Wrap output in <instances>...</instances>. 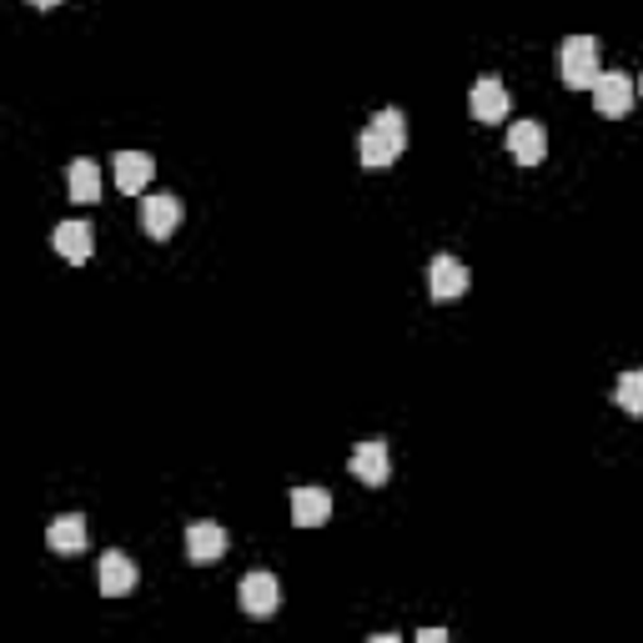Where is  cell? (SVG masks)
<instances>
[{"mask_svg":"<svg viewBox=\"0 0 643 643\" xmlns=\"http://www.w3.org/2000/svg\"><path fill=\"white\" fill-rule=\"evenodd\" d=\"M633 76H623V71H604L598 76V86H593V106H598V116H629L633 111Z\"/></svg>","mask_w":643,"mask_h":643,"instance_id":"5b68a950","label":"cell"},{"mask_svg":"<svg viewBox=\"0 0 643 643\" xmlns=\"http://www.w3.org/2000/svg\"><path fill=\"white\" fill-rule=\"evenodd\" d=\"M327 518H332L327 487H297V493H292V523L297 528H322Z\"/></svg>","mask_w":643,"mask_h":643,"instance_id":"8fae6325","label":"cell"},{"mask_svg":"<svg viewBox=\"0 0 643 643\" xmlns=\"http://www.w3.org/2000/svg\"><path fill=\"white\" fill-rule=\"evenodd\" d=\"M66 182H71V201H101V171H96V161H71L66 171Z\"/></svg>","mask_w":643,"mask_h":643,"instance_id":"2e32d148","label":"cell"},{"mask_svg":"<svg viewBox=\"0 0 643 643\" xmlns=\"http://www.w3.org/2000/svg\"><path fill=\"white\" fill-rule=\"evenodd\" d=\"M418 643H447L443 629H418Z\"/></svg>","mask_w":643,"mask_h":643,"instance_id":"d6986e66","label":"cell"},{"mask_svg":"<svg viewBox=\"0 0 643 643\" xmlns=\"http://www.w3.org/2000/svg\"><path fill=\"white\" fill-rule=\"evenodd\" d=\"M237 604L247 618H272L282 608V583L272 573H247L237 589Z\"/></svg>","mask_w":643,"mask_h":643,"instance_id":"7a4b0ae2","label":"cell"},{"mask_svg":"<svg viewBox=\"0 0 643 643\" xmlns=\"http://www.w3.org/2000/svg\"><path fill=\"white\" fill-rule=\"evenodd\" d=\"M353 478L357 483H368V487H387V478H393V453H387V443L382 437H368V443H357L353 453Z\"/></svg>","mask_w":643,"mask_h":643,"instance_id":"3957f363","label":"cell"},{"mask_svg":"<svg viewBox=\"0 0 643 643\" xmlns=\"http://www.w3.org/2000/svg\"><path fill=\"white\" fill-rule=\"evenodd\" d=\"M468 111H473V121H483V126H493V121L508 116V91H503L498 76H478L473 96H468Z\"/></svg>","mask_w":643,"mask_h":643,"instance_id":"ba28073f","label":"cell"},{"mask_svg":"<svg viewBox=\"0 0 643 643\" xmlns=\"http://www.w3.org/2000/svg\"><path fill=\"white\" fill-rule=\"evenodd\" d=\"M30 5H36V11H51V5H61V0H30Z\"/></svg>","mask_w":643,"mask_h":643,"instance_id":"ffe728a7","label":"cell"},{"mask_svg":"<svg viewBox=\"0 0 643 643\" xmlns=\"http://www.w3.org/2000/svg\"><path fill=\"white\" fill-rule=\"evenodd\" d=\"M55 251H61L66 262H91L96 232L86 222H61V226H55Z\"/></svg>","mask_w":643,"mask_h":643,"instance_id":"7c38bea8","label":"cell"},{"mask_svg":"<svg viewBox=\"0 0 643 643\" xmlns=\"http://www.w3.org/2000/svg\"><path fill=\"white\" fill-rule=\"evenodd\" d=\"M428 292H433V302H458L462 292H468V267L458 262V257H433V267H428Z\"/></svg>","mask_w":643,"mask_h":643,"instance_id":"8992f818","label":"cell"},{"mask_svg":"<svg viewBox=\"0 0 643 643\" xmlns=\"http://www.w3.org/2000/svg\"><path fill=\"white\" fill-rule=\"evenodd\" d=\"M403 157V146L397 141H387V136L378 132V126H368V132L357 136V161L368 171H382V166H393V161Z\"/></svg>","mask_w":643,"mask_h":643,"instance_id":"9a60e30c","label":"cell"},{"mask_svg":"<svg viewBox=\"0 0 643 643\" xmlns=\"http://www.w3.org/2000/svg\"><path fill=\"white\" fill-rule=\"evenodd\" d=\"M598 46H593V36H568L564 46H558V81H564L568 91H593L598 86Z\"/></svg>","mask_w":643,"mask_h":643,"instance_id":"6da1fadb","label":"cell"},{"mask_svg":"<svg viewBox=\"0 0 643 643\" xmlns=\"http://www.w3.org/2000/svg\"><path fill=\"white\" fill-rule=\"evenodd\" d=\"M182 226V197H171V191H157V197L141 201V232L151 242H166L171 232Z\"/></svg>","mask_w":643,"mask_h":643,"instance_id":"277c9868","label":"cell"},{"mask_svg":"<svg viewBox=\"0 0 643 643\" xmlns=\"http://www.w3.org/2000/svg\"><path fill=\"white\" fill-rule=\"evenodd\" d=\"M157 176V161L146 157V151H116V186L126 197H141L146 186Z\"/></svg>","mask_w":643,"mask_h":643,"instance_id":"30bf717a","label":"cell"},{"mask_svg":"<svg viewBox=\"0 0 643 643\" xmlns=\"http://www.w3.org/2000/svg\"><path fill=\"white\" fill-rule=\"evenodd\" d=\"M614 403L629 412V418H643V372H623L614 387Z\"/></svg>","mask_w":643,"mask_h":643,"instance_id":"e0dca14e","label":"cell"},{"mask_svg":"<svg viewBox=\"0 0 643 643\" xmlns=\"http://www.w3.org/2000/svg\"><path fill=\"white\" fill-rule=\"evenodd\" d=\"M372 126H378V132L387 136V141H397V146L407 151V116L397 111V106H382L378 116H372Z\"/></svg>","mask_w":643,"mask_h":643,"instance_id":"ac0fdd59","label":"cell"},{"mask_svg":"<svg viewBox=\"0 0 643 643\" xmlns=\"http://www.w3.org/2000/svg\"><path fill=\"white\" fill-rule=\"evenodd\" d=\"M226 553V528L222 523H186V558L191 564H217Z\"/></svg>","mask_w":643,"mask_h":643,"instance_id":"52a82bcc","label":"cell"},{"mask_svg":"<svg viewBox=\"0 0 643 643\" xmlns=\"http://www.w3.org/2000/svg\"><path fill=\"white\" fill-rule=\"evenodd\" d=\"M86 539H91V533H86V518H81V512H66V518H55V523L46 528V548L51 553H81Z\"/></svg>","mask_w":643,"mask_h":643,"instance_id":"5bb4252c","label":"cell"},{"mask_svg":"<svg viewBox=\"0 0 643 643\" xmlns=\"http://www.w3.org/2000/svg\"><path fill=\"white\" fill-rule=\"evenodd\" d=\"M136 589V564L126 553H106L101 558V593L106 598H126Z\"/></svg>","mask_w":643,"mask_h":643,"instance_id":"4fadbf2b","label":"cell"},{"mask_svg":"<svg viewBox=\"0 0 643 643\" xmlns=\"http://www.w3.org/2000/svg\"><path fill=\"white\" fill-rule=\"evenodd\" d=\"M508 151L523 166H539L543 157H548V132H543L539 121H512L508 126Z\"/></svg>","mask_w":643,"mask_h":643,"instance_id":"9c48e42d","label":"cell"}]
</instances>
